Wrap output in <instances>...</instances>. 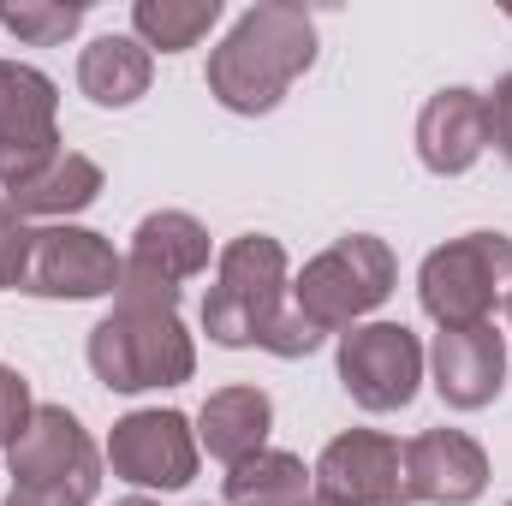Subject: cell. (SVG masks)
Returning a JSON list of instances; mask_svg holds the SVG:
<instances>
[{
	"label": "cell",
	"mask_w": 512,
	"mask_h": 506,
	"mask_svg": "<svg viewBox=\"0 0 512 506\" xmlns=\"http://www.w3.org/2000/svg\"><path fill=\"white\" fill-rule=\"evenodd\" d=\"M286 251L268 233H239L221 262H215V286L203 298V334L215 346H262L274 358H310L322 346V334L286 310Z\"/></svg>",
	"instance_id": "6da1fadb"
},
{
	"label": "cell",
	"mask_w": 512,
	"mask_h": 506,
	"mask_svg": "<svg viewBox=\"0 0 512 506\" xmlns=\"http://www.w3.org/2000/svg\"><path fill=\"white\" fill-rule=\"evenodd\" d=\"M316 66V18L292 0H256L209 54V96L227 114H274L280 96Z\"/></svg>",
	"instance_id": "7a4b0ae2"
},
{
	"label": "cell",
	"mask_w": 512,
	"mask_h": 506,
	"mask_svg": "<svg viewBox=\"0 0 512 506\" xmlns=\"http://www.w3.org/2000/svg\"><path fill=\"white\" fill-rule=\"evenodd\" d=\"M90 370L114 393L179 387L197 370V346L179 322V292L120 286L114 310L90 328Z\"/></svg>",
	"instance_id": "3957f363"
},
{
	"label": "cell",
	"mask_w": 512,
	"mask_h": 506,
	"mask_svg": "<svg viewBox=\"0 0 512 506\" xmlns=\"http://www.w3.org/2000/svg\"><path fill=\"white\" fill-rule=\"evenodd\" d=\"M393 280H399V262L387 251V239L346 233L340 245H328L322 256L304 262V274L292 280V310L328 340V334L358 328L376 304H387Z\"/></svg>",
	"instance_id": "277c9868"
},
{
	"label": "cell",
	"mask_w": 512,
	"mask_h": 506,
	"mask_svg": "<svg viewBox=\"0 0 512 506\" xmlns=\"http://www.w3.org/2000/svg\"><path fill=\"white\" fill-rule=\"evenodd\" d=\"M417 298H423L429 322H441V328H477V322H489L495 304L512 298V239L507 233L447 239L441 251L423 256Z\"/></svg>",
	"instance_id": "5b68a950"
},
{
	"label": "cell",
	"mask_w": 512,
	"mask_h": 506,
	"mask_svg": "<svg viewBox=\"0 0 512 506\" xmlns=\"http://www.w3.org/2000/svg\"><path fill=\"white\" fill-rule=\"evenodd\" d=\"M6 471H12V489H66L84 501H96V489H102V459L66 405L30 411V423L6 447Z\"/></svg>",
	"instance_id": "8992f818"
},
{
	"label": "cell",
	"mask_w": 512,
	"mask_h": 506,
	"mask_svg": "<svg viewBox=\"0 0 512 506\" xmlns=\"http://www.w3.org/2000/svg\"><path fill=\"white\" fill-rule=\"evenodd\" d=\"M340 387L364 411H405L423 381V340L405 322H358L340 334Z\"/></svg>",
	"instance_id": "52a82bcc"
},
{
	"label": "cell",
	"mask_w": 512,
	"mask_h": 506,
	"mask_svg": "<svg viewBox=\"0 0 512 506\" xmlns=\"http://www.w3.org/2000/svg\"><path fill=\"white\" fill-rule=\"evenodd\" d=\"M126 274V256L114 251L102 233L54 221L30 233V262H24V286L30 298H114Z\"/></svg>",
	"instance_id": "ba28073f"
},
{
	"label": "cell",
	"mask_w": 512,
	"mask_h": 506,
	"mask_svg": "<svg viewBox=\"0 0 512 506\" xmlns=\"http://www.w3.org/2000/svg\"><path fill=\"white\" fill-rule=\"evenodd\" d=\"M60 96L54 78L18 60H0V191H18L60 155Z\"/></svg>",
	"instance_id": "9c48e42d"
},
{
	"label": "cell",
	"mask_w": 512,
	"mask_h": 506,
	"mask_svg": "<svg viewBox=\"0 0 512 506\" xmlns=\"http://www.w3.org/2000/svg\"><path fill=\"white\" fill-rule=\"evenodd\" d=\"M108 465L131 489H185L197 477V429L179 411H131L108 435Z\"/></svg>",
	"instance_id": "30bf717a"
},
{
	"label": "cell",
	"mask_w": 512,
	"mask_h": 506,
	"mask_svg": "<svg viewBox=\"0 0 512 506\" xmlns=\"http://www.w3.org/2000/svg\"><path fill=\"white\" fill-rule=\"evenodd\" d=\"M316 495L340 506H411L405 495V447L376 429H346L316 459Z\"/></svg>",
	"instance_id": "8fae6325"
},
{
	"label": "cell",
	"mask_w": 512,
	"mask_h": 506,
	"mask_svg": "<svg viewBox=\"0 0 512 506\" xmlns=\"http://www.w3.org/2000/svg\"><path fill=\"white\" fill-rule=\"evenodd\" d=\"M429 370H435L441 405H453V411H483V405H495L501 387H507V334H495V322L441 328V334H435V352H429Z\"/></svg>",
	"instance_id": "7c38bea8"
},
{
	"label": "cell",
	"mask_w": 512,
	"mask_h": 506,
	"mask_svg": "<svg viewBox=\"0 0 512 506\" xmlns=\"http://www.w3.org/2000/svg\"><path fill=\"white\" fill-rule=\"evenodd\" d=\"M489 489V453L465 429H423L405 441V495L429 506H471Z\"/></svg>",
	"instance_id": "4fadbf2b"
},
{
	"label": "cell",
	"mask_w": 512,
	"mask_h": 506,
	"mask_svg": "<svg viewBox=\"0 0 512 506\" xmlns=\"http://www.w3.org/2000/svg\"><path fill=\"white\" fill-rule=\"evenodd\" d=\"M209 268V233L197 215L185 209H155L137 221L126 251L120 286H149V292H179L185 280H197Z\"/></svg>",
	"instance_id": "5bb4252c"
},
{
	"label": "cell",
	"mask_w": 512,
	"mask_h": 506,
	"mask_svg": "<svg viewBox=\"0 0 512 506\" xmlns=\"http://www.w3.org/2000/svg\"><path fill=\"white\" fill-rule=\"evenodd\" d=\"M489 149V96L483 90H435L417 114V161L441 179L453 173H471L477 155Z\"/></svg>",
	"instance_id": "9a60e30c"
},
{
	"label": "cell",
	"mask_w": 512,
	"mask_h": 506,
	"mask_svg": "<svg viewBox=\"0 0 512 506\" xmlns=\"http://www.w3.org/2000/svg\"><path fill=\"white\" fill-rule=\"evenodd\" d=\"M268 429H274V405L262 387H221L197 411V447L221 465H239V459L262 453Z\"/></svg>",
	"instance_id": "2e32d148"
},
{
	"label": "cell",
	"mask_w": 512,
	"mask_h": 506,
	"mask_svg": "<svg viewBox=\"0 0 512 506\" xmlns=\"http://www.w3.org/2000/svg\"><path fill=\"white\" fill-rule=\"evenodd\" d=\"M102 197V167L78 149H60L36 179H24L18 191H6V209L18 221H66L78 209H90Z\"/></svg>",
	"instance_id": "e0dca14e"
},
{
	"label": "cell",
	"mask_w": 512,
	"mask_h": 506,
	"mask_svg": "<svg viewBox=\"0 0 512 506\" xmlns=\"http://www.w3.org/2000/svg\"><path fill=\"white\" fill-rule=\"evenodd\" d=\"M149 78H155L149 48H143L137 36H120V30L96 36V42L78 54V90H84L96 108H131V102L149 90Z\"/></svg>",
	"instance_id": "ac0fdd59"
},
{
	"label": "cell",
	"mask_w": 512,
	"mask_h": 506,
	"mask_svg": "<svg viewBox=\"0 0 512 506\" xmlns=\"http://www.w3.org/2000/svg\"><path fill=\"white\" fill-rule=\"evenodd\" d=\"M310 483H316V471H304L298 453L262 447V453H251V459L227 465L221 495H227V506H298L304 495H310Z\"/></svg>",
	"instance_id": "d6986e66"
},
{
	"label": "cell",
	"mask_w": 512,
	"mask_h": 506,
	"mask_svg": "<svg viewBox=\"0 0 512 506\" xmlns=\"http://www.w3.org/2000/svg\"><path fill=\"white\" fill-rule=\"evenodd\" d=\"M215 24H221V0H137V6H131L137 42H143V48H161V54L197 48Z\"/></svg>",
	"instance_id": "ffe728a7"
},
{
	"label": "cell",
	"mask_w": 512,
	"mask_h": 506,
	"mask_svg": "<svg viewBox=\"0 0 512 506\" xmlns=\"http://www.w3.org/2000/svg\"><path fill=\"white\" fill-rule=\"evenodd\" d=\"M84 0H0V30H12L18 42H30V48H54V42H66L78 24H84Z\"/></svg>",
	"instance_id": "44dd1931"
},
{
	"label": "cell",
	"mask_w": 512,
	"mask_h": 506,
	"mask_svg": "<svg viewBox=\"0 0 512 506\" xmlns=\"http://www.w3.org/2000/svg\"><path fill=\"white\" fill-rule=\"evenodd\" d=\"M30 221H18L6 203H0V292H18L24 286V262H30Z\"/></svg>",
	"instance_id": "7402d4cb"
},
{
	"label": "cell",
	"mask_w": 512,
	"mask_h": 506,
	"mask_svg": "<svg viewBox=\"0 0 512 506\" xmlns=\"http://www.w3.org/2000/svg\"><path fill=\"white\" fill-rule=\"evenodd\" d=\"M30 411H36L30 405V381L0 364V447H12V435L30 423Z\"/></svg>",
	"instance_id": "603a6c76"
},
{
	"label": "cell",
	"mask_w": 512,
	"mask_h": 506,
	"mask_svg": "<svg viewBox=\"0 0 512 506\" xmlns=\"http://www.w3.org/2000/svg\"><path fill=\"white\" fill-rule=\"evenodd\" d=\"M489 143L501 149V161L512 167V72L489 90Z\"/></svg>",
	"instance_id": "cb8c5ba5"
},
{
	"label": "cell",
	"mask_w": 512,
	"mask_h": 506,
	"mask_svg": "<svg viewBox=\"0 0 512 506\" xmlns=\"http://www.w3.org/2000/svg\"><path fill=\"white\" fill-rule=\"evenodd\" d=\"M6 506H90L84 495H66V489H12Z\"/></svg>",
	"instance_id": "d4e9b609"
},
{
	"label": "cell",
	"mask_w": 512,
	"mask_h": 506,
	"mask_svg": "<svg viewBox=\"0 0 512 506\" xmlns=\"http://www.w3.org/2000/svg\"><path fill=\"white\" fill-rule=\"evenodd\" d=\"M298 506H340V501H328V495H304Z\"/></svg>",
	"instance_id": "484cf974"
},
{
	"label": "cell",
	"mask_w": 512,
	"mask_h": 506,
	"mask_svg": "<svg viewBox=\"0 0 512 506\" xmlns=\"http://www.w3.org/2000/svg\"><path fill=\"white\" fill-rule=\"evenodd\" d=\"M114 506H155L149 495H131V501H114Z\"/></svg>",
	"instance_id": "4316f807"
},
{
	"label": "cell",
	"mask_w": 512,
	"mask_h": 506,
	"mask_svg": "<svg viewBox=\"0 0 512 506\" xmlns=\"http://www.w3.org/2000/svg\"><path fill=\"white\" fill-rule=\"evenodd\" d=\"M507 316H512V298H507Z\"/></svg>",
	"instance_id": "83f0119b"
},
{
	"label": "cell",
	"mask_w": 512,
	"mask_h": 506,
	"mask_svg": "<svg viewBox=\"0 0 512 506\" xmlns=\"http://www.w3.org/2000/svg\"><path fill=\"white\" fill-rule=\"evenodd\" d=\"M507 506H512V501H507Z\"/></svg>",
	"instance_id": "f1b7e54d"
}]
</instances>
